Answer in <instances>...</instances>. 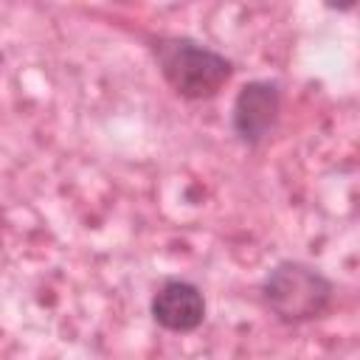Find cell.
<instances>
[{
    "instance_id": "obj_2",
    "label": "cell",
    "mask_w": 360,
    "mask_h": 360,
    "mask_svg": "<svg viewBox=\"0 0 360 360\" xmlns=\"http://www.w3.org/2000/svg\"><path fill=\"white\" fill-rule=\"evenodd\" d=\"M332 281L304 262H278L262 281V298L281 323L321 318L332 304Z\"/></svg>"
},
{
    "instance_id": "obj_1",
    "label": "cell",
    "mask_w": 360,
    "mask_h": 360,
    "mask_svg": "<svg viewBox=\"0 0 360 360\" xmlns=\"http://www.w3.org/2000/svg\"><path fill=\"white\" fill-rule=\"evenodd\" d=\"M152 51L163 79L183 98H211L233 70L222 53L188 37H158Z\"/></svg>"
},
{
    "instance_id": "obj_5",
    "label": "cell",
    "mask_w": 360,
    "mask_h": 360,
    "mask_svg": "<svg viewBox=\"0 0 360 360\" xmlns=\"http://www.w3.org/2000/svg\"><path fill=\"white\" fill-rule=\"evenodd\" d=\"M323 3H326V8H332V11H352L357 0H323Z\"/></svg>"
},
{
    "instance_id": "obj_3",
    "label": "cell",
    "mask_w": 360,
    "mask_h": 360,
    "mask_svg": "<svg viewBox=\"0 0 360 360\" xmlns=\"http://www.w3.org/2000/svg\"><path fill=\"white\" fill-rule=\"evenodd\" d=\"M281 112V93L276 82L256 79L242 84L233 101V132L245 146H259L270 138L278 124Z\"/></svg>"
},
{
    "instance_id": "obj_4",
    "label": "cell",
    "mask_w": 360,
    "mask_h": 360,
    "mask_svg": "<svg viewBox=\"0 0 360 360\" xmlns=\"http://www.w3.org/2000/svg\"><path fill=\"white\" fill-rule=\"evenodd\" d=\"M152 318L166 332H194L205 321V298L191 281L169 278L152 295Z\"/></svg>"
}]
</instances>
